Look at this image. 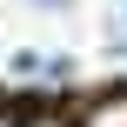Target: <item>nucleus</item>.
Masks as SVG:
<instances>
[{
	"label": "nucleus",
	"instance_id": "1",
	"mask_svg": "<svg viewBox=\"0 0 127 127\" xmlns=\"http://www.w3.org/2000/svg\"><path fill=\"white\" fill-rule=\"evenodd\" d=\"M87 127H127V94H114V100H100V107L87 114Z\"/></svg>",
	"mask_w": 127,
	"mask_h": 127
},
{
	"label": "nucleus",
	"instance_id": "2",
	"mask_svg": "<svg viewBox=\"0 0 127 127\" xmlns=\"http://www.w3.org/2000/svg\"><path fill=\"white\" fill-rule=\"evenodd\" d=\"M13 127H74V121H60V114H47V107H40V114H27V121H13Z\"/></svg>",
	"mask_w": 127,
	"mask_h": 127
},
{
	"label": "nucleus",
	"instance_id": "3",
	"mask_svg": "<svg viewBox=\"0 0 127 127\" xmlns=\"http://www.w3.org/2000/svg\"><path fill=\"white\" fill-rule=\"evenodd\" d=\"M0 127H13V121H7V114H0Z\"/></svg>",
	"mask_w": 127,
	"mask_h": 127
}]
</instances>
